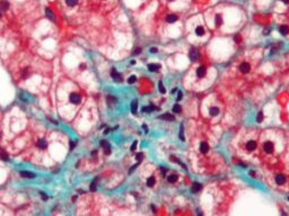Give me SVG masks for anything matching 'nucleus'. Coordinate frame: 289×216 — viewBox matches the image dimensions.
Wrapping results in <instances>:
<instances>
[{
	"mask_svg": "<svg viewBox=\"0 0 289 216\" xmlns=\"http://www.w3.org/2000/svg\"><path fill=\"white\" fill-rule=\"evenodd\" d=\"M69 99H70V102L75 104V105H78V104L80 102V100H81V97H80V94H77V92H72V94H70V96H69Z\"/></svg>",
	"mask_w": 289,
	"mask_h": 216,
	"instance_id": "1",
	"label": "nucleus"
},
{
	"mask_svg": "<svg viewBox=\"0 0 289 216\" xmlns=\"http://www.w3.org/2000/svg\"><path fill=\"white\" fill-rule=\"evenodd\" d=\"M111 76H112V79H113L115 82H122V80H123L122 76H121V74L119 73L115 69H114V68L111 70Z\"/></svg>",
	"mask_w": 289,
	"mask_h": 216,
	"instance_id": "2",
	"label": "nucleus"
},
{
	"mask_svg": "<svg viewBox=\"0 0 289 216\" xmlns=\"http://www.w3.org/2000/svg\"><path fill=\"white\" fill-rule=\"evenodd\" d=\"M189 56H190V60H191L192 62H194V61L198 60V58H199V51H198V48H196V47H192V48L190 50Z\"/></svg>",
	"mask_w": 289,
	"mask_h": 216,
	"instance_id": "3",
	"label": "nucleus"
},
{
	"mask_svg": "<svg viewBox=\"0 0 289 216\" xmlns=\"http://www.w3.org/2000/svg\"><path fill=\"white\" fill-rule=\"evenodd\" d=\"M263 150L265 153H272L273 150H274V146H273V144L271 142H265L263 145Z\"/></svg>",
	"mask_w": 289,
	"mask_h": 216,
	"instance_id": "4",
	"label": "nucleus"
},
{
	"mask_svg": "<svg viewBox=\"0 0 289 216\" xmlns=\"http://www.w3.org/2000/svg\"><path fill=\"white\" fill-rule=\"evenodd\" d=\"M239 70H241L242 73H248L250 70H251V65L248 64L247 62H244V63H242V64L239 65Z\"/></svg>",
	"mask_w": 289,
	"mask_h": 216,
	"instance_id": "5",
	"label": "nucleus"
},
{
	"mask_svg": "<svg viewBox=\"0 0 289 216\" xmlns=\"http://www.w3.org/2000/svg\"><path fill=\"white\" fill-rule=\"evenodd\" d=\"M206 74H207V69H206V66H203V65L199 66L198 70H197V76H198L199 78H203Z\"/></svg>",
	"mask_w": 289,
	"mask_h": 216,
	"instance_id": "6",
	"label": "nucleus"
},
{
	"mask_svg": "<svg viewBox=\"0 0 289 216\" xmlns=\"http://www.w3.org/2000/svg\"><path fill=\"white\" fill-rule=\"evenodd\" d=\"M101 146L104 148L105 154H110L111 153V146H110V144L106 141H101Z\"/></svg>",
	"mask_w": 289,
	"mask_h": 216,
	"instance_id": "7",
	"label": "nucleus"
},
{
	"mask_svg": "<svg viewBox=\"0 0 289 216\" xmlns=\"http://www.w3.org/2000/svg\"><path fill=\"white\" fill-rule=\"evenodd\" d=\"M44 11H45V16L49 18V19L52 20V22H55V15H54V12H53L50 8H45V10H44Z\"/></svg>",
	"mask_w": 289,
	"mask_h": 216,
	"instance_id": "8",
	"label": "nucleus"
},
{
	"mask_svg": "<svg viewBox=\"0 0 289 216\" xmlns=\"http://www.w3.org/2000/svg\"><path fill=\"white\" fill-rule=\"evenodd\" d=\"M275 182L278 184H283L286 182V177L283 174H277L275 176Z\"/></svg>",
	"mask_w": 289,
	"mask_h": 216,
	"instance_id": "9",
	"label": "nucleus"
},
{
	"mask_svg": "<svg viewBox=\"0 0 289 216\" xmlns=\"http://www.w3.org/2000/svg\"><path fill=\"white\" fill-rule=\"evenodd\" d=\"M246 148L248 151H254L256 148V142L255 141H248L247 144H246Z\"/></svg>",
	"mask_w": 289,
	"mask_h": 216,
	"instance_id": "10",
	"label": "nucleus"
},
{
	"mask_svg": "<svg viewBox=\"0 0 289 216\" xmlns=\"http://www.w3.org/2000/svg\"><path fill=\"white\" fill-rule=\"evenodd\" d=\"M21 176L24 178H35L36 176H35V173L31 172V171H21Z\"/></svg>",
	"mask_w": 289,
	"mask_h": 216,
	"instance_id": "11",
	"label": "nucleus"
},
{
	"mask_svg": "<svg viewBox=\"0 0 289 216\" xmlns=\"http://www.w3.org/2000/svg\"><path fill=\"white\" fill-rule=\"evenodd\" d=\"M200 152L201 153H207L208 151H209V145H208V143H206V142H202V143L200 144Z\"/></svg>",
	"mask_w": 289,
	"mask_h": 216,
	"instance_id": "12",
	"label": "nucleus"
},
{
	"mask_svg": "<svg viewBox=\"0 0 289 216\" xmlns=\"http://www.w3.org/2000/svg\"><path fill=\"white\" fill-rule=\"evenodd\" d=\"M37 146H39L40 148H46V146H48V142L45 141V140H43V138H40L39 141H37Z\"/></svg>",
	"mask_w": 289,
	"mask_h": 216,
	"instance_id": "13",
	"label": "nucleus"
},
{
	"mask_svg": "<svg viewBox=\"0 0 289 216\" xmlns=\"http://www.w3.org/2000/svg\"><path fill=\"white\" fill-rule=\"evenodd\" d=\"M159 69H160V64H155V63H153V64L148 65V70L150 72H156V71H158Z\"/></svg>",
	"mask_w": 289,
	"mask_h": 216,
	"instance_id": "14",
	"label": "nucleus"
},
{
	"mask_svg": "<svg viewBox=\"0 0 289 216\" xmlns=\"http://www.w3.org/2000/svg\"><path fill=\"white\" fill-rule=\"evenodd\" d=\"M200 189H202V186H201V184H199V182H194L193 184H192V192H198V191H200Z\"/></svg>",
	"mask_w": 289,
	"mask_h": 216,
	"instance_id": "15",
	"label": "nucleus"
},
{
	"mask_svg": "<svg viewBox=\"0 0 289 216\" xmlns=\"http://www.w3.org/2000/svg\"><path fill=\"white\" fill-rule=\"evenodd\" d=\"M130 108H131V112L132 114H137V109H138V101L134 99L133 101L131 102V106H130Z\"/></svg>",
	"mask_w": 289,
	"mask_h": 216,
	"instance_id": "16",
	"label": "nucleus"
},
{
	"mask_svg": "<svg viewBox=\"0 0 289 216\" xmlns=\"http://www.w3.org/2000/svg\"><path fill=\"white\" fill-rule=\"evenodd\" d=\"M159 118L160 119H165V120H171V122L174 120V116H173V115H171V114H168V112H166V114L159 116Z\"/></svg>",
	"mask_w": 289,
	"mask_h": 216,
	"instance_id": "17",
	"label": "nucleus"
},
{
	"mask_svg": "<svg viewBox=\"0 0 289 216\" xmlns=\"http://www.w3.org/2000/svg\"><path fill=\"white\" fill-rule=\"evenodd\" d=\"M0 8L3 9V10H8L9 9V2L7 0H3V1L0 2Z\"/></svg>",
	"mask_w": 289,
	"mask_h": 216,
	"instance_id": "18",
	"label": "nucleus"
},
{
	"mask_svg": "<svg viewBox=\"0 0 289 216\" xmlns=\"http://www.w3.org/2000/svg\"><path fill=\"white\" fill-rule=\"evenodd\" d=\"M177 19H178V17H177L176 15H168V16L166 17L167 22H171V24H172V22H175Z\"/></svg>",
	"mask_w": 289,
	"mask_h": 216,
	"instance_id": "19",
	"label": "nucleus"
},
{
	"mask_svg": "<svg viewBox=\"0 0 289 216\" xmlns=\"http://www.w3.org/2000/svg\"><path fill=\"white\" fill-rule=\"evenodd\" d=\"M279 32H280V34H282V35H287V34H288V32H289L288 26H286V25H282V26H280V27H279Z\"/></svg>",
	"mask_w": 289,
	"mask_h": 216,
	"instance_id": "20",
	"label": "nucleus"
},
{
	"mask_svg": "<svg viewBox=\"0 0 289 216\" xmlns=\"http://www.w3.org/2000/svg\"><path fill=\"white\" fill-rule=\"evenodd\" d=\"M205 32H206V30H205V28H203L202 26H198V27L196 28V34H197L198 36H202L203 34H205Z\"/></svg>",
	"mask_w": 289,
	"mask_h": 216,
	"instance_id": "21",
	"label": "nucleus"
},
{
	"mask_svg": "<svg viewBox=\"0 0 289 216\" xmlns=\"http://www.w3.org/2000/svg\"><path fill=\"white\" fill-rule=\"evenodd\" d=\"M155 109H159V108H156L155 106L150 105V106H147V107H143V108H142V112H153V110H155Z\"/></svg>",
	"mask_w": 289,
	"mask_h": 216,
	"instance_id": "22",
	"label": "nucleus"
},
{
	"mask_svg": "<svg viewBox=\"0 0 289 216\" xmlns=\"http://www.w3.org/2000/svg\"><path fill=\"white\" fill-rule=\"evenodd\" d=\"M215 24H216V26H221V24H223V17H221L220 15L216 16V18H215Z\"/></svg>",
	"mask_w": 289,
	"mask_h": 216,
	"instance_id": "23",
	"label": "nucleus"
},
{
	"mask_svg": "<svg viewBox=\"0 0 289 216\" xmlns=\"http://www.w3.org/2000/svg\"><path fill=\"white\" fill-rule=\"evenodd\" d=\"M209 114L211 115V116H217V115L219 114V109H218L217 107H212V108H210Z\"/></svg>",
	"mask_w": 289,
	"mask_h": 216,
	"instance_id": "24",
	"label": "nucleus"
},
{
	"mask_svg": "<svg viewBox=\"0 0 289 216\" xmlns=\"http://www.w3.org/2000/svg\"><path fill=\"white\" fill-rule=\"evenodd\" d=\"M116 102V98L113 96H107V104H109L110 106H112L113 104Z\"/></svg>",
	"mask_w": 289,
	"mask_h": 216,
	"instance_id": "25",
	"label": "nucleus"
},
{
	"mask_svg": "<svg viewBox=\"0 0 289 216\" xmlns=\"http://www.w3.org/2000/svg\"><path fill=\"white\" fill-rule=\"evenodd\" d=\"M78 4V0H66V4L68 7H75Z\"/></svg>",
	"mask_w": 289,
	"mask_h": 216,
	"instance_id": "26",
	"label": "nucleus"
},
{
	"mask_svg": "<svg viewBox=\"0 0 289 216\" xmlns=\"http://www.w3.org/2000/svg\"><path fill=\"white\" fill-rule=\"evenodd\" d=\"M0 158H1L4 161H8V160H9V158H8L7 153H6L4 150H0Z\"/></svg>",
	"mask_w": 289,
	"mask_h": 216,
	"instance_id": "27",
	"label": "nucleus"
},
{
	"mask_svg": "<svg viewBox=\"0 0 289 216\" xmlns=\"http://www.w3.org/2000/svg\"><path fill=\"white\" fill-rule=\"evenodd\" d=\"M171 160H172V161H174V162H175V163H176V162H177V163L180 164V166H183V168H184V169H186V166H185V164H183L182 162H181L180 160L177 159V158H175V156H173V155H172V156H171Z\"/></svg>",
	"mask_w": 289,
	"mask_h": 216,
	"instance_id": "28",
	"label": "nucleus"
},
{
	"mask_svg": "<svg viewBox=\"0 0 289 216\" xmlns=\"http://www.w3.org/2000/svg\"><path fill=\"white\" fill-rule=\"evenodd\" d=\"M96 184H97V178H96V179H94L93 182L90 184V186H89V189H90L91 191H95V190H96Z\"/></svg>",
	"mask_w": 289,
	"mask_h": 216,
	"instance_id": "29",
	"label": "nucleus"
},
{
	"mask_svg": "<svg viewBox=\"0 0 289 216\" xmlns=\"http://www.w3.org/2000/svg\"><path fill=\"white\" fill-rule=\"evenodd\" d=\"M167 180H168L169 182H175L176 180H177V176H176V174H169L168 177H167Z\"/></svg>",
	"mask_w": 289,
	"mask_h": 216,
	"instance_id": "30",
	"label": "nucleus"
},
{
	"mask_svg": "<svg viewBox=\"0 0 289 216\" xmlns=\"http://www.w3.org/2000/svg\"><path fill=\"white\" fill-rule=\"evenodd\" d=\"M155 184V178L154 177H150L148 180H147V186L148 187H153Z\"/></svg>",
	"mask_w": 289,
	"mask_h": 216,
	"instance_id": "31",
	"label": "nucleus"
},
{
	"mask_svg": "<svg viewBox=\"0 0 289 216\" xmlns=\"http://www.w3.org/2000/svg\"><path fill=\"white\" fill-rule=\"evenodd\" d=\"M180 138H181V141H185V137H184V128H183V125H181V127H180Z\"/></svg>",
	"mask_w": 289,
	"mask_h": 216,
	"instance_id": "32",
	"label": "nucleus"
},
{
	"mask_svg": "<svg viewBox=\"0 0 289 216\" xmlns=\"http://www.w3.org/2000/svg\"><path fill=\"white\" fill-rule=\"evenodd\" d=\"M262 120H263V112H260L259 114L256 115V122H257V123H261Z\"/></svg>",
	"mask_w": 289,
	"mask_h": 216,
	"instance_id": "33",
	"label": "nucleus"
},
{
	"mask_svg": "<svg viewBox=\"0 0 289 216\" xmlns=\"http://www.w3.org/2000/svg\"><path fill=\"white\" fill-rule=\"evenodd\" d=\"M158 87H159V91L162 92V94H165V92H166V89H165V87L163 86V82H162V81H159V82H158Z\"/></svg>",
	"mask_w": 289,
	"mask_h": 216,
	"instance_id": "34",
	"label": "nucleus"
},
{
	"mask_svg": "<svg viewBox=\"0 0 289 216\" xmlns=\"http://www.w3.org/2000/svg\"><path fill=\"white\" fill-rule=\"evenodd\" d=\"M173 112H176V114H178V112H181V106L180 105H174L173 106Z\"/></svg>",
	"mask_w": 289,
	"mask_h": 216,
	"instance_id": "35",
	"label": "nucleus"
},
{
	"mask_svg": "<svg viewBox=\"0 0 289 216\" xmlns=\"http://www.w3.org/2000/svg\"><path fill=\"white\" fill-rule=\"evenodd\" d=\"M137 81V76H129V79H128V82L131 84V83H134Z\"/></svg>",
	"mask_w": 289,
	"mask_h": 216,
	"instance_id": "36",
	"label": "nucleus"
},
{
	"mask_svg": "<svg viewBox=\"0 0 289 216\" xmlns=\"http://www.w3.org/2000/svg\"><path fill=\"white\" fill-rule=\"evenodd\" d=\"M30 72H28V70H24L23 71V74H22V78L23 79H26V78H28L30 76Z\"/></svg>",
	"mask_w": 289,
	"mask_h": 216,
	"instance_id": "37",
	"label": "nucleus"
},
{
	"mask_svg": "<svg viewBox=\"0 0 289 216\" xmlns=\"http://www.w3.org/2000/svg\"><path fill=\"white\" fill-rule=\"evenodd\" d=\"M142 156H143V155H142V153H138V154L136 155V159H137V161H139V162H140L141 160H142Z\"/></svg>",
	"mask_w": 289,
	"mask_h": 216,
	"instance_id": "38",
	"label": "nucleus"
},
{
	"mask_svg": "<svg viewBox=\"0 0 289 216\" xmlns=\"http://www.w3.org/2000/svg\"><path fill=\"white\" fill-rule=\"evenodd\" d=\"M139 53H141V48L140 47H137V48L133 51V55H138Z\"/></svg>",
	"mask_w": 289,
	"mask_h": 216,
	"instance_id": "39",
	"label": "nucleus"
},
{
	"mask_svg": "<svg viewBox=\"0 0 289 216\" xmlns=\"http://www.w3.org/2000/svg\"><path fill=\"white\" fill-rule=\"evenodd\" d=\"M137 144H138V142H137V141H134V142H133V144H132V146H131V151H134V150H136V148H137Z\"/></svg>",
	"mask_w": 289,
	"mask_h": 216,
	"instance_id": "40",
	"label": "nucleus"
},
{
	"mask_svg": "<svg viewBox=\"0 0 289 216\" xmlns=\"http://www.w3.org/2000/svg\"><path fill=\"white\" fill-rule=\"evenodd\" d=\"M137 166H138V164H134L133 166H131V168H130V171H129V172H130V173H132V172H133V170L137 168Z\"/></svg>",
	"mask_w": 289,
	"mask_h": 216,
	"instance_id": "41",
	"label": "nucleus"
},
{
	"mask_svg": "<svg viewBox=\"0 0 289 216\" xmlns=\"http://www.w3.org/2000/svg\"><path fill=\"white\" fill-rule=\"evenodd\" d=\"M181 99H182V92L177 91V100H181Z\"/></svg>",
	"mask_w": 289,
	"mask_h": 216,
	"instance_id": "42",
	"label": "nucleus"
},
{
	"mask_svg": "<svg viewBox=\"0 0 289 216\" xmlns=\"http://www.w3.org/2000/svg\"><path fill=\"white\" fill-rule=\"evenodd\" d=\"M41 196H42V199H43V200H46V199H48V196L44 195L43 192H41Z\"/></svg>",
	"mask_w": 289,
	"mask_h": 216,
	"instance_id": "43",
	"label": "nucleus"
},
{
	"mask_svg": "<svg viewBox=\"0 0 289 216\" xmlns=\"http://www.w3.org/2000/svg\"><path fill=\"white\" fill-rule=\"evenodd\" d=\"M75 146H76V142H71V143H70V148H71V150H72Z\"/></svg>",
	"mask_w": 289,
	"mask_h": 216,
	"instance_id": "44",
	"label": "nucleus"
},
{
	"mask_svg": "<svg viewBox=\"0 0 289 216\" xmlns=\"http://www.w3.org/2000/svg\"><path fill=\"white\" fill-rule=\"evenodd\" d=\"M157 51H158V50L155 48V47H151V48H150V52H151V53H156Z\"/></svg>",
	"mask_w": 289,
	"mask_h": 216,
	"instance_id": "45",
	"label": "nucleus"
},
{
	"mask_svg": "<svg viewBox=\"0 0 289 216\" xmlns=\"http://www.w3.org/2000/svg\"><path fill=\"white\" fill-rule=\"evenodd\" d=\"M142 127H143V130H146V132H147V125H146V124H143V125H142Z\"/></svg>",
	"mask_w": 289,
	"mask_h": 216,
	"instance_id": "46",
	"label": "nucleus"
},
{
	"mask_svg": "<svg viewBox=\"0 0 289 216\" xmlns=\"http://www.w3.org/2000/svg\"><path fill=\"white\" fill-rule=\"evenodd\" d=\"M79 68H80V69H85V68H86V65H85V64H80Z\"/></svg>",
	"mask_w": 289,
	"mask_h": 216,
	"instance_id": "47",
	"label": "nucleus"
},
{
	"mask_svg": "<svg viewBox=\"0 0 289 216\" xmlns=\"http://www.w3.org/2000/svg\"><path fill=\"white\" fill-rule=\"evenodd\" d=\"M283 4H289V0H281Z\"/></svg>",
	"mask_w": 289,
	"mask_h": 216,
	"instance_id": "48",
	"label": "nucleus"
},
{
	"mask_svg": "<svg viewBox=\"0 0 289 216\" xmlns=\"http://www.w3.org/2000/svg\"><path fill=\"white\" fill-rule=\"evenodd\" d=\"M176 91H177V89H176V88H175V89H173V90H172V94H175Z\"/></svg>",
	"mask_w": 289,
	"mask_h": 216,
	"instance_id": "49",
	"label": "nucleus"
},
{
	"mask_svg": "<svg viewBox=\"0 0 289 216\" xmlns=\"http://www.w3.org/2000/svg\"><path fill=\"white\" fill-rule=\"evenodd\" d=\"M198 216H202V214H201L200 212H198Z\"/></svg>",
	"mask_w": 289,
	"mask_h": 216,
	"instance_id": "50",
	"label": "nucleus"
},
{
	"mask_svg": "<svg viewBox=\"0 0 289 216\" xmlns=\"http://www.w3.org/2000/svg\"><path fill=\"white\" fill-rule=\"evenodd\" d=\"M0 18H1V11H0Z\"/></svg>",
	"mask_w": 289,
	"mask_h": 216,
	"instance_id": "51",
	"label": "nucleus"
},
{
	"mask_svg": "<svg viewBox=\"0 0 289 216\" xmlns=\"http://www.w3.org/2000/svg\"><path fill=\"white\" fill-rule=\"evenodd\" d=\"M168 1H174V0H168Z\"/></svg>",
	"mask_w": 289,
	"mask_h": 216,
	"instance_id": "52",
	"label": "nucleus"
}]
</instances>
